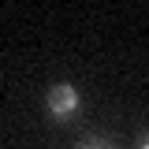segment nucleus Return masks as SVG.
I'll return each mask as SVG.
<instances>
[{"label":"nucleus","instance_id":"nucleus-3","mask_svg":"<svg viewBox=\"0 0 149 149\" xmlns=\"http://www.w3.org/2000/svg\"><path fill=\"white\" fill-rule=\"evenodd\" d=\"M90 149H104V146H90Z\"/></svg>","mask_w":149,"mask_h":149},{"label":"nucleus","instance_id":"nucleus-2","mask_svg":"<svg viewBox=\"0 0 149 149\" xmlns=\"http://www.w3.org/2000/svg\"><path fill=\"white\" fill-rule=\"evenodd\" d=\"M142 149H149V138H146V142H142Z\"/></svg>","mask_w":149,"mask_h":149},{"label":"nucleus","instance_id":"nucleus-1","mask_svg":"<svg viewBox=\"0 0 149 149\" xmlns=\"http://www.w3.org/2000/svg\"><path fill=\"white\" fill-rule=\"evenodd\" d=\"M49 108H52V116H71V112H78V90L74 86H52L49 90Z\"/></svg>","mask_w":149,"mask_h":149}]
</instances>
